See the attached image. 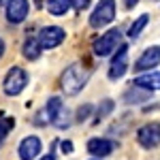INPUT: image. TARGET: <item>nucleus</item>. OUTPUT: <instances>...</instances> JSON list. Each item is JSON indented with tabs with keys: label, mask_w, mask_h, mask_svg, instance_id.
<instances>
[{
	"label": "nucleus",
	"mask_w": 160,
	"mask_h": 160,
	"mask_svg": "<svg viewBox=\"0 0 160 160\" xmlns=\"http://www.w3.org/2000/svg\"><path fill=\"white\" fill-rule=\"evenodd\" d=\"M28 86V73H26L22 66H13L9 68V73L4 77V83H2V90L7 96H17L24 92V88Z\"/></svg>",
	"instance_id": "nucleus-3"
},
{
	"label": "nucleus",
	"mask_w": 160,
	"mask_h": 160,
	"mask_svg": "<svg viewBox=\"0 0 160 160\" xmlns=\"http://www.w3.org/2000/svg\"><path fill=\"white\" fill-rule=\"evenodd\" d=\"M135 88H143L148 92L160 90V73L154 71V73H148V75H139L135 79Z\"/></svg>",
	"instance_id": "nucleus-13"
},
{
	"label": "nucleus",
	"mask_w": 160,
	"mask_h": 160,
	"mask_svg": "<svg viewBox=\"0 0 160 160\" xmlns=\"http://www.w3.org/2000/svg\"><path fill=\"white\" fill-rule=\"evenodd\" d=\"M30 11L28 0H7V19L11 24H22Z\"/></svg>",
	"instance_id": "nucleus-9"
},
{
	"label": "nucleus",
	"mask_w": 160,
	"mask_h": 160,
	"mask_svg": "<svg viewBox=\"0 0 160 160\" xmlns=\"http://www.w3.org/2000/svg\"><path fill=\"white\" fill-rule=\"evenodd\" d=\"M2 53H4V41L0 38V58H2Z\"/></svg>",
	"instance_id": "nucleus-24"
},
{
	"label": "nucleus",
	"mask_w": 160,
	"mask_h": 160,
	"mask_svg": "<svg viewBox=\"0 0 160 160\" xmlns=\"http://www.w3.org/2000/svg\"><path fill=\"white\" fill-rule=\"evenodd\" d=\"M41 160H56V158H53V154H47V156H43Z\"/></svg>",
	"instance_id": "nucleus-25"
},
{
	"label": "nucleus",
	"mask_w": 160,
	"mask_h": 160,
	"mask_svg": "<svg viewBox=\"0 0 160 160\" xmlns=\"http://www.w3.org/2000/svg\"><path fill=\"white\" fill-rule=\"evenodd\" d=\"M45 113H47V118H49V122L56 126V128H68L71 126V113H68V109L64 107V102H62L60 96H53V98L47 100V109H45Z\"/></svg>",
	"instance_id": "nucleus-2"
},
{
	"label": "nucleus",
	"mask_w": 160,
	"mask_h": 160,
	"mask_svg": "<svg viewBox=\"0 0 160 160\" xmlns=\"http://www.w3.org/2000/svg\"><path fill=\"white\" fill-rule=\"evenodd\" d=\"M149 92H143V94H137V92H126L124 94V100L126 102H139V100H148Z\"/></svg>",
	"instance_id": "nucleus-19"
},
{
	"label": "nucleus",
	"mask_w": 160,
	"mask_h": 160,
	"mask_svg": "<svg viewBox=\"0 0 160 160\" xmlns=\"http://www.w3.org/2000/svg\"><path fill=\"white\" fill-rule=\"evenodd\" d=\"M47 9L51 15H64L71 9V0H47Z\"/></svg>",
	"instance_id": "nucleus-15"
},
{
	"label": "nucleus",
	"mask_w": 160,
	"mask_h": 160,
	"mask_svg": "<svg viewBox=\"0 0 160 160\" xmlns=\"http://www.w3.org/2000/svg\"><path fill=\"white\" fill-rule=\"evenodd\" d=\"M137 2H139V0H124V4H126V9H132V7H135Z\"/></svg>",
	"instance_id": "nucleus-23"
},
{
	"label": "nucleus",
	"mask_w": 160,
	"mask_h": 160,
	"mask_svg": "<svg viewBox=\"0 0 160 160\" xmlns=\"http://www.w3.org/2000/svg\"><path fill=\"white\" fill-rule=\"evenodd\" d=\"M66 38V32H64V28L60 26H45L41 32H38V45H41V49H53V47H58L62 41Z\"/></svg>",
	"instance_id": "nucleus-6"
},
{
	"label": "nucleus",
	"mask_w": 160,
	"mask_h": 160,
	"mask_svg": "<svg viewBox=\"0 0 160 160\" xmlns=\"http://www.w3.org/2000/svg\"><path fill=\"white\" fill-rule=\"evenodd\" d=\"M41 139L38 137H26L24 141L19 143V149H17V154H19V158L22 160H34L41 154Z\"/></svg>",
	"instance_id": "nucleus-11"
},
{
	"label": "nucleus",
	"mask_w": 160,
	"mask_h": 160,
	"mask_svg": "<svg viewBox=\"0 0 160 160\" xmlns=\"http://www.w3.org/2000/svg\"><path fill=\"white\" fill-rule=\"evenodd\" d=\"M160 64V47H148V49L141 53V58L135 62V71H152L154 66Z\"/></svg>",
	"instance_id": "nucleus-10"
},
{
	"label": "nucleus",
	"mask_w": 160,
	"mask_h": 160,
	"mask_svg": "<svg viewBox=\"0 0 160 160\" xmlns=\"http://www.w3.org/2000/svg\"><path fill=\"white\" fill-rule=\"evenodd\" d=\"M62 152H64V154H71V152H73V143H71V141H62Z\"/></svg>",
	"instance_id": "nucleus-22"
},
{
	"label": "nucleus",
	"mask_w": 160,
	"mask_h": 160,
	"mask_svg": "<svg viewBox=\"0 0 160 160\" xmlns=\"http://www.w3.org/2000/svg\"><path fill=\"white\" fill-rule=\"evenodd\" d=\"M13 126H15V120H13V118H2V120H0V145H2V141L7 139V135L13 130Z\"/></svg>",
	"instance_id": "nucleus-18"
},
{
	"label": "nucleus",
	"mask_w": 160,
	"mask_h": 160,
	"mask_svg": "<svg viewBox=\"0 0 160 160\" xmlns=\"http://www.w3.org/2000/svg\"><path fill=\"white\" fill-rule=\"evenodd\" d=\"M115 17V0H100L94 13L90 15V26L92 28H102L113 22Z\"/></svg>",
	"instance_id": "nucleus-5"
},
{
	"label": "nucleus",
	"mask_w": 160,
	"mask_h": 160,
	"mask_svg": "<svg viewBox=\"0 0 160 160\" xmlns=\"http://www.w3.org/2000/svg\"><path fill=\"white\" fill-rule=\"evenodd\" d=\"M128 68V45H120V51L115 53V58L111 62V68H109V79L111 81H118L122 79L124 73Z\"/></svg>",
	"instance_id": "nucleus-8"
},
{
	"label": "nucleus",
	"mask_w": 160,
	"mask_h": 160,
	"mask_svg": "<svg viewBox=\"0 0 160 160\" xmlns=\"http://www.w3.org/2000/svg\"><path fill=\"white\" fill-rule=\"evenodd\" d=\"M120 45H122V32H120L118 28H111V30H107L100 38L94 41V53L100 56V58H105V56L113 53Z\"/></svg>",
	"instance_id": "nucleus-4"
},
{
	"label": "nucleus",
	"mask_w": 160,
	"mask_h": 160,
	"mask_svg": "<svg viewBox=\"0 0 160 160\" xmlns=\"http://www.w3.org/2000/svg\"><path fill=\"white\" fill-rule=\"evenodd\" d=\"M137 139H139V143L143 148H148V149L158 148L160 145V122H152V124L141 126L139 132H137Z\"/></svg>",
	"instance_id": "nucleus-7"
},
{
	"label": "nucleus",
	"mask_w": 160,
	"mask_h": 160,
	"mask_svg": "<svg viewBox=\"0 0 160 160\" xmlns=\"http://www.w3.org/2000/svg\"><path fill=\"white\" fill-rule=\"evenodd\" d=\"M90 113H92V105H83V107H79L77 111V122H83L90 118Z\"/></svg>",
	"instance_id": "nucleus-20"
},
{
	"label": "nucleus",
	"mask_w": 160,
	"mask_h": 160,
	"mask_svg": "<svg viewBox=\"0 0 160 160\" xmlns=\"http://www.w3.org/2000/svg\"><path fill=\"white\" fill-rule=\"evenodd\" d=\"M113 149H115V143L109 141V139H90L88 141V152L92 154V156H96V158H105V156H109L113 154Z\"/></svg>",
	"instance_id": "nucleus-12"
},
{
	"label": "nucleus",
	"mask_w": 160,
	"mask_h": 160,
	"mask_svg": "<svg viewBox=\"0 0 160 160\" xmlns=\"http://www.w3.org/2000/svg\"><path fill=\"white\" fill-rule=\"evenodd\" d=\"M86 83H88V71L81 64H77V62L71 64V66L62 73V90H64L68 96L79 94Z\"/></svg>",
	"instance_id": "nucleus-1"
},
{
	"label": "nucleus",
	"mask_w": 160,
	"mask_h": 160,
	"mask_svg": "<svg viewBox=\"0 0 160 160\" xmlns=\"http://www.w3.org/2000/svg\"><path fill=\"white\" fill-rule=\"evenodd\" d=\"M113 107H115V105H113V100H111V98L102 100V102H100V107L96 109V122H100V120H105V118L109 115L111 111H113Z\"/></svg>",
	"instance_id": "nucleus-17"
},
{
	"label": "nucleus",
	"mask_w": 160,
	"mask_h": 160,
	"mask_svg": "<svg viewBox=\"0 0 160 160\" xmlns=\"http://www.w3.org/2000/svg\"><path fill=\"white\" fill-rule=\"evenodd\" d=\"M22 51H24V58H28V60H37L38 56H41V45H38L37 38L30 37V38H26Z\"/></svg>",
	"instance_id": "nucleus-14"
},
{
	"label": "nucleus",
	"mask_w": 160,
	"mask_h": 160,
	"mask_svg": "<svg viewBox=\"0 0 160 160\" xmlns=\"http://www.w3.org/2000/svg\"><path fill=\"white\" fill-rule=\"evenodd\" d=\"M90 2H92V0H71V7L77 9V11H83V9L90 7Z\"/></svg>",
	"instance_id": "nucleus-21"
},
{
	"label": "nucleus",
	"mask_w": 160,
	"mask_h": 160,
	"mask_svg": "<svg viewBox=\"0 0 160 160\" xmlns=\"http://www.w3.org/2000/svg\"><path fill=\"white\" fill-rule=\"evenodd\" d=\"M148 22H149V15H141V17H139V19L135 22V24L130 26V30H128V37H130V38H137L139 34H141V30L148 26Z\"/></svg>",
	"instance_id": "nucleus-16"
}]
</instances>
